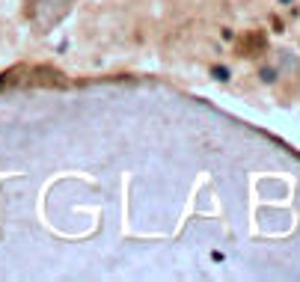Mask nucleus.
I'll list each match as a JSON object with an SVG mask.
<instances>
[{"instance_id": "2", "label": "nucleus", "mask_w": 300, "mask_h": 282, "mask_svg": "<svg viewBox=\"0 0 300 282\" xmlns=\"http://www.w3.org/2000/svg\"><path fill=\"white\" fill-rule=\"evenodd\" d=\"M262 77H265L267 83H270V80H274V77H277V74H274V69H265V71H262Z\"/></svg>"}, {"instance_id": "3", "label": "nucleus", "mask_w": 300, "mask_h": 282, "mask_svg": "<svg viewBox=\"0 0 300 282\" xmlns=\"http://www.w3.org/2000/svg\"><path fill=\"white\" fill-rule=\"evenodd\" d=\"M280 3H291V0H280Z\"/></svg>"}, {"instance_id": "1", "label": "nucleus", "mask_w": 300, "mask_h": 282, "mask_svg": "<svg viewBox=\"0 0 300 282\" xmlns=\"http://www.w3.org/2000/svg\"><path fill=\"white\" fill-rule=\"evenodd\" d=\"M211 77H217V80H229V69H226V66H214Z\"/></svg>"}]
</instances>
